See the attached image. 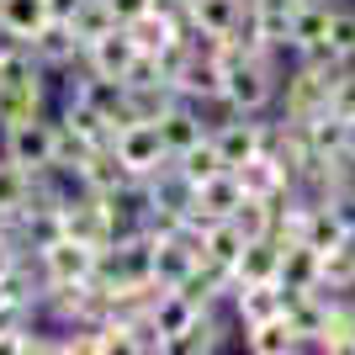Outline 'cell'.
Wrapping results in <instances>:
<instances>
[{
    "label": "cell",
    "mask_w": 355,
    "mask_h": 355,
    "mask_svg": "<svg viewBox=\"0 0 355 355\" xmlns=\"http://www.w3.org/2000/svg\"><path fill=\"white\" fill-rule=\"evenodd\" d=\"M324 282V254L313 244H282V286L286 292H313Z\"/></svg>",
    "instance_id": "cell-16"
},
{
    "label": "cell",
    "mask_w": 355,
    "mask_h": 355,
    "mask_svg": "<svg viewBox=\"0 0 355 355\" xmlns=\"http://www.w3.org/2000/svg\"><path fill=\"white\" fill-rule=\"evenodd\" d=\"M112 148H117V159L128 164L133 180H148V175H159L164 164H170V148H164V138H159V122H128V128H117Z\"/></svg>",
    "instance_id": "cell-3"
},
{
    "label": "cell",
    "mask_w": 355,
    "mask_h": 355,
    "mask_svg": "<svg viewBox=\"0 0 355 355\" xmlns=\"http://www.w3.org/2000/svg\"><path fill=\"white\" fill-rule=\"evenodd\" d=\"M43 282H90L96 276V260H101V250H90V244H80V239H53V244H43Z\"/></svg>",
    "instance_id": "cell-5"
},
{
    "label": "cell",
    "mask_w": 355,
    "mask_h": 355,
    "mask_svg": "<svg viewBox=\"0 0 355 355\" xmlns=\"http://www.w3.org/2000/svg\"><path fill=\"white\" fill-rule=\"evenodd\" d=\"M329 0H302L292 16V37H286V48H292L297 59H308V53H324V32H329Z\"/></svg>",
    "instance_id": "cell-9"
},
{
    "label": "cell",
    "mask_w": 355,
    "mask_h": 355,
    "mask_svg": "<svg viewBox=\"0 0 355 355\" xmlns=\"http://www.w3.org/2000/svg\"><path fill=\"white\" fill-rule=\"evenodd\" d=\"M244 11H250V0H186V27L212 32V37H228Z\"/></svg>",
    "instance_id": "cell-13"
},
{
    "label": "cell",
    "mask_w": 355,
    "mask_h": 355,
    "mask_svg": "<svg viewBox=\"0 0 355 355\" xmlns=\"http://www.w3.org/2000/svg\"><path fill=\"white\" fill-rule=\"evenodd\" d=\"M345 154H350V159H355V117L345 122Z\"/></svg>",
    "instance_id": "cell-28"
},
{
    "label": "cell",
    "mask_w": 355,
    "mask_h": 355,
    "mask_svg": "<svg viewBox=\"0 0 355 355\" xmlns=\"http://www.w3.org/2000/svg\"><path fill=\"white\" fill-rule=\"evenodd\" d=\"M43 74V64H37V53H32L27 37H6L0 32V85H11V80H37Z\"/></svg>",
    "instance_id": "cell-24"
},
{
    "label": "cell",
    "mask_w": 355,
    "mask_h": 355,
    "mask_svg": "<svg viewBox=\"0 0 355 355\" xmlns=\"http://www.w3.org/2000/svg\"><path fill=\"white\" fill-rule=\"evenodd\" d=\"M11 270H21V250H16L11 234H0V282H6Z\"/></svg>",
    "instance_id": "cell-27"
},
{
    "label": "cell",
    "mask_w": 355,
    "mask_h": 355,
    "mask_svg": "<svg viewBox=\"0 0 355 355\" xmlns=\"http://www.w3.org/2000/svg\"><path fill=\"white\" fill-rule=\"evenodd\" d=\"M282 276V239L266 234V239H250L244 244V254L234 260V282H276Z\"/></svg>",
    "instance_id": "cell-11"
},
{
    "label": "cell",
    "mask_w": 355,
    "mask_h": 355,
    "mask_svg": "<svg viewBox=\"0 0 355 355\" xmlns=\"http://www.w3.org/2000/svg\"><path fill=\"white\" fill-rule=\"evenodd\" d=\"M334 74H340V59L329 53H308L292 74L282 80V117L286 122H313L318 112H329V90H334Z\"/></svg>",
    "instance_id": "cell-2"
},
{
    "label": "cell",
    "mask_w": 355,
    "mask_h": 355,
    "mask_svg": "<svg viewBox=\"0 0 355 355\" xmlns=\"http://www.w3.org/2000/svg\"><path fill=\"white\" fill-rule=\"evenodd\" d=\"M244 350H254V355H292V350H302V334L292 329V318H266V324H250L244 329Z\"/></svg>",
    "instance_id": "cell-19"
},
{
    "label": "cell",
    "mask_w": 355,
    "mask_h": 355,
    "mask_svg": "<svg viewBox=\"0 0 355 355\" xmlns=\"http://www.w3.org/2000/svg\"><path fill=\"white\" fill-rule=\"evenodd\" d=\"M32 117H43V74L0 85V133L16 128V122H32Z\"/></svg>",
    "instance_id": "cell-12"
},
{
    "label": "cell",
    "mask_w": 355,
    "mask_h": 355,
    "mask_svg": "<svg viewBox=\"0 0 355 355\" xmlns=\"http://www.w3.org/2000/svg\"><path fill=\"white\" fill-rule=\"evenodd\" d=\"M48 6H53V16H69L74 6H80V0H48Z\"/></svg>",
    "instance_id": "cell-29"
},
{
    "label": "cell",
    "mask_w": 355,
    "mask_h": 355,
    "mask_svg": "<svg viewBox=\"0 0 355 355\" xmlns=\"http://www.w3.org/2000/svg\"><path fill=\"white\" fill-rule=\"evenodd\" d=\"M170 164H175V175L186 180L191 191L202 186V180H212L218 170H228V164H223V154H218V144H212V133H207V138H196L191 148H180V154H175Z\"/></svg>",
    "instance_id": "cell-20"
},
{
    "label": "cell",
    "mask_w": 355,
    "mask_h": 355,
    "mask_svg": "<svg viewBox=\"0 0 355 355\" xmlns=\"http://www.w3.org/2000/svg\"><path fill=\"white\" fill-rule=\"evenodd\" d=\"M74 180H80L90 196H112V191H122V186H133L128 164L117 159V148H112V144H106V148H90L85 159H80V170H74Z\"/></svg>",
    "instance_id": "cell-6"
},
{
    "label": "cell",
    "mask_w": 355,
    "mask_h": 355,
    "mask_svg": "<svg viewBox=\"0 0 355 355\" xmlns=\"http://www.w3.org/2000/svg\"><path fill=\"white\" fill-rule=\"evenodd\" d=\"M64 21L74 27V37H80V43H96V37H106V32H117V27H122L117 11H112L106 0H80V6H74Z\"/></svg>",
    "instance_id": "cell-22"
},
{
    "label": "cell",
    "mask_w": 355,
    "mask_h": 355,
    "mask_svg": "<svg viewBox=\"0 0 355 355\" xmlns=\"http://www.w3.org/2000/svg\"><path fill=\"white\" fill-rule=\"evenodd\" d=\"M138 59V43H133V32L117 27V32H106V37H96V43H85V69L90 74H112V80H122V74L133 69Z\"/></svg>",
    "instance_id": "cell-7"
},
{
    "label": "cell",
    "mask_w": 355,
    "mask_h": 355,
    "mask_svg": "<svg viewBox=\"0 0 355 355\" xmlns=\"http://www.w3.org/2000/svg\"><path fill=\"white\" fill-rule=\"evenodd\" d=\"M64 128H69V133L80 138L85 148H106L112 138H117L112 117H101V112H96L85 96H69V106H64Z\"/></svg>",
    "instance_id": "cell-14"
},
{
    "label": "cell",
    "mask_w": 355,
    "mask_h": 355,
    "mask_svg": "<svg viewBox=\"0 0 355 355\" xmlns=\"http://www.w3.org/2000/svg\"><path fill=\"white\" fill-rule=\"evenodd\" d=\"M32 53H37V64H43V69H64V64L85 59V43L74 37V27L64 21V16H53V21L32 37Z\"/></svg>",
    "instance_id": "cell-8"
},
{
    "label": "cell",
    "mask_w": 355,
    "mask_h": 355,
    "mask_svg": "<svg viewBox=\"0 0 355 355\" xmlns=\"http://www.w3.org/2000/svg\"><path fill=\"white\" fill-rule=\"evenodd\" d=\"M244 244H250V239L239 234L234 218H218V223H207V228H202V254H207V260H218V266H234L239 254H244Z\"/></svg>",
    "instance_id": "cell-23"
},
{
    "label": "cell",
    "mask_w": 355,
    "mask_h": 355,
    "mask_svg": "<svg viewBox=\"0 0 355 355\" xmlns=\"http://www.w3.org/2000/svg\"><path fill=\"white\" fill-rule=\"evenodd\" d=\"M53 21V6L48 0H0V32L6 37H37V32Z\"/></svg>",
    "instance_id": "cell-18"
},
{
    "label": "cell",
    "mask_w": 355,
    "mask_h": 355,
    "mask_svg": "<svg viewBox=\"0 0 355 355\" xmlns=\"http://www.w3.org/2000/svg\"><path fill=\"white\" fill-rule=\"evenodd\" d=\"M282 96L276 80V53H228L223 59V106L239 117H260Z\"/></svg>",
    "instance_id": "cell-1"
},
{
    "label": "cell",
    "mask_w": 355,
    "mask_h": 355,
    "mask_svg": "<svg viewBox=\"0 0 355 355\" xmlns=\"http://www.w3.org/2000/svg\"><path fill=\"white\" fill-rule=\"evenodd\" d=\"M53 154H59V122L32 117V122L6 128V159L27 164L32 175H53Z\"/></svg>",
    "instance_id": "cell-4"
},
{
    "label": "cell",
    "mask_w": 355,
    "mask_h": 355,
    "mask_svg": "<svg viewBox=\"0 0 355 355\" xmlns=\"http://www.w3.org/2000/svg\"><path fill=\"white\" fill-rule=\"evenodd\" d=\"M32 196H37V175L16 159H0V207L21 218V212L32 207Z\"/></svg>",
    "instance_id": "cell-21"
},
{
    "label": "cell",
    "mask_w": 355,
    "mask_h": 355,
    "mask_svg": "<svg viewBox=\"0 0 355 355\" xmlns=\"http://www.w3.org/2000/svg\"><path fill=\"white\" fill-rule=\"evenodd\" d=\"M148 313H154V324H159V334H164L170 345H180L186 334H191V324L202 318V308H196L186 292H164V297H154V308H148Z\"/></svg>",
    "instance_id": "cell-17"
},
{
    "label": "cell",
    "mask_w": 355,
    "mask_h": 355,
    "mask_svg": "<svg viewBox=\"0 0 355 355\" xmlns=\"http://www.w3.org/2000/svg\"><path fill=\"white\" fill-rule=\"evenodd\" d=\"M159 138H164V148H170V159H175L180 148H191L196 138H207V128H202V112H196V101H186L180 96L170 112L159 117Z\"/></svg>",
    "instance_id": "cell-15"
},
{
    "label": "cell",
    "mask_w": 355,
    "mask_h": 355,
    "mask_svg": "<svg viewBox=\"0 0 355 355\" xmlns=\"http://www.w3.org/2000/svg\"><path fill=\"white\" fill-rule=\"evenodd\" d=\"M228 340V324L223 318H212V308H202V318L191 324V334L175 345V350H186V355H196V350H218V345Z\"/></svg>",
    "instance_id": "cell-26"
},
{
    "label": "cell",
    "mask_w": 355,
    "mask_h": 355,
    "mask_svg": "<svg viewBox=\"0 0 355 355\" xmlns=\"http://www.w3.org/2000/svg\"><path fill=\"white\" fill-rule=\"evenodd\" d=\"M212 144H218L223 164L239 170L244 159L260 154V122H250V117H239V112H234V122H218V128H212Z\"/></svg>",
    "instance_id": "cell-10"
},
{
    "label": "cell",
    "mask_w": 355,
    "mask_h": 355,
    "mask_svg": "<svg viewBox=\"0 0 355 355\" xmlns=\"http://www.w3.org/2000/svg\"><path fill=\"white\" fill-rule=\"evenodd\" d=\"M324 53L329 59H355V11H329V32H324Z\"/></svg>",
    "instance_id": "cell-25"
}]
</instances>
